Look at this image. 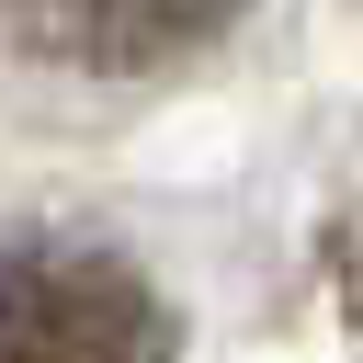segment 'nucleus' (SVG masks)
I'll return each instance as SVG.
<instances>
[{"mask_svg":"<svg viewBox=\"0 0 363 363\" xmlns=\"http://www.w3.org/2000/svg\"><path fill=\"white\" fill-rule=\"evenodd\" d=\"M182 329L125 250L11 238L0 250V363H170Z\"/></svg>","mask_w":363,"mask_h":363,"instance_id":"nucleus-1","label":"nucleus"},{"mask_svg":"<svg viewBox=\"0 0 363 363\" xmlns=\"http://www.w3.org/2000/svg\"><path fill=\"white\" fill-rule=\"evenodd\" d=\"M0 23L57 68H170L238 23V0H0Z\"/></svg>","mask_w":363,"mask_h":363,"instance_id":"nucleus-2","label":"nucleus"}]
</instances>
